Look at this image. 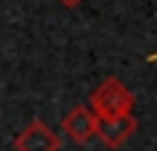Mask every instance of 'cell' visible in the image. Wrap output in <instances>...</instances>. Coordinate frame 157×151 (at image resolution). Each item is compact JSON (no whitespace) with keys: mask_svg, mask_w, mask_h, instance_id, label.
I'll list each match as a JSON object with an SVG mask.
<instances>
[{"mask_svg":"<svg viewBox=\"0 0 157 151\" xmlns=\"http://www.w3.org/2000/svg\"><path fill=\"white\" fill-rule=\"evenodd\" d=\"M58 148H61V137L44 119H32L15 137V151H58Z\"/></svg>","mask_w":157,"mask_h":151,"instance_id":"3","label":"cell"},{"mask_svg":"<svg viewBox=\"0 0 157 151\" xmlns=\"http://www.w3.org/2000/svg\"><path fill=\"white\" fill-rule=\"evenodd\" d=\"M134 131H137V116L134 113H128V116H113V119H99V122H96V140H102L105 148L117 151L134 137Z\"/></svg>","mask_w":157,"mask_h":151,"instance_id":"4","label":"cell"},{"mask_svg":"<svg viewBox=\"0 0 157 151\" xmlns=\"http://www.w3.org/2000/svg\"><path fill=\"white\" fill-rule=\"evenodd\" d=\"M90 111L99 119H113V116H128L134 113V93L128 84L117 76H108L90 96Z\"/></svg>","mask_w":157,"mask_h":151,"instance_id":"1","label":"cell"},{"mask_svg":"<svg viewBox=\"0 0 157 151\" xmlns=\"http://www.w3.org/2000/svg\"><path fill=\"white\" fill-rule=\"evenodd\" d=\"M58 3H61L64 9H78V6H82L84 0H58Z\"/></svg>","mask_w":157,"mask_h":151,"instance_id":"5","label":"cell"},{"mask_svg":"<svg viewBox=\"0 0 157 151\" xmlns=\"http://www.w3.org/2000/svg\"><path fill=\"white\" fill-rule=\"evenodd\" d=\"M148 61H157V52H151V55H148Z\"/></svg>","mask_w":157,"mask_h":151,"instance_id":"6","label":"cell"},{"mask_svg":"<svg viewBox=\"0 0 157 151\" xmlns=\"http://www.w3.org/2000/svg\"><path fill=\"white\" fill-rule=\"evenodd\" d=\"M96 113L90 111V105H73L67 113L61 116V131L64 137H70L78 145H87L96 137Z\"/></svg>","mask_w":157,"mask_h":151,"instance_id":"2","label":"cell"}]
</instances>
